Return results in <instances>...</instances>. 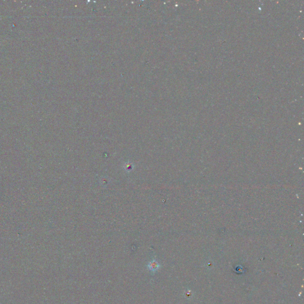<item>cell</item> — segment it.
I'll return each mask as SVG.
<instances>
[{
  "mask_svg": "<svg viewBox=\"0 0 304 304\" xmlns=\"http://www.w3.org/2000/svg\"><path fill=\"white\" fill-rule=\"evenodd\" d=\"M147 267H148L149 270L155 272V271H156L159 270V269L160 268V264L157 261L153 260V261H152L149 263Z\"/></svg>",
  "mask_w": 304,
  "mask_h": 304,
  "instance_id": "6da1fadb",
  "label": "cell"
}]
</instances>
